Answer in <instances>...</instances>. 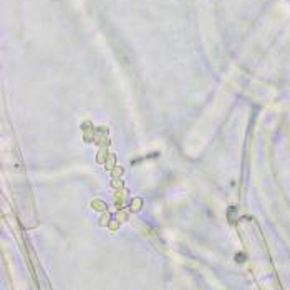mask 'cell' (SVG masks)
Returning <instances> with one entry per match:
<instances>
[{"label": "cell", "mask_w": 290, "mask_h": 290, "mask_svg": "<svg viewBox=\"0 0 290 290\" xmlns=\"http://www.w3.org/2000/svg\"><path fill=\"white\" fill-rule=\"evenodd\" d=\"M235 260H237V262H244V260H245V254L239 252V254L235 255Z\"/></svg>", "instance_id": "obj_1"}]
</instances>
